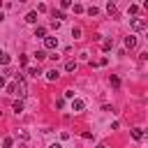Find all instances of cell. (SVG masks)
<instances>
[{
  "mask_svg": "<svg viewBox=\"0 0 148 148\" xmlns=\"http://www.w3.org/2000/svg\"><path fill=\"white\" fill-rule=\"evenodd\" d=\"M97 148H106V146H104V143H100V146H97Z\"/></svg>",
  "mask_w": 148,
  "mask_h": 148,
  "instance_id": "obj_20",
  "label": "cell"
},
{
  "mask_svg": "<svg viewBox=\"0 0 148 148\" xmlns=\"http://www.w3.org/2000/svg\"><path fill=\"white\" fill-rule=\"evenodd\" d=\"M35 58H37V63H42V60L46 58V51H37V53H35Z\"/></svg>",
  "mask_w": 148,
  "mask_h": 148,
  "instance_id": "obj_9",
  "label": "cell"
},
{
  "mask_svg": "<svg viewBox=\"0 0 148 148\" xmlns=\"http://www.w3.org/2000/svg\"><path fill=\"white\" fill-rule=\"evenodd\" d=\"M111 46H114V40H104V44H102V49H104V51H109Z\"/></svg>",
  "mask_w": 148,
  "mask_h": 148,
  "instance_id": "obj_12",
  "label": "cell"
},
{
  "mask_svg": "<svg viewBox=\"0 0 148 148\" xmlns=\"http://www.w3.org/2000/svg\"><path fill=\"white\" fill-rule=\"evenodd\" d=\"M44 46L46 49H56L58 46V37H44Z\"/></svg>",
  "mask_w": 148,
  "mask_h": 148,
  "instance_id": "obj_1",
  "label": "cell"
},
{
  "mask_svg": "<svg viewBox=\"0 0 148 148\" xmlns=\"http://www.w3.org/2000/svg\"><path fill=\"white\" fill-rule=\"evenodd\" d=\"M49 148H60V143H51V146H49Z\"/></svg>",
  "mask_w": 148,
  "mask_h": 148,
  "instance_id": "obj_18",
  "label": "cell"
},
{
  "mask_svg": "<svg viewBox=\"0 0 148 148\" xmlns=\"http://www.w3.org/2000/svg\"><path fill=\"white\" fill-rule=\"evenodd\" d=\"M14 111H16V114H18V111H23V102H21V100L14 102Z\"/></svg>",
  "mask_w": 148,
  "mask_h": 148,
  "instance_id": "obj_14",
  "label": "cell"
},
{
  "mask_svg": "<svg viewBox=\"0 0 148 148\" xmlns=\"http://www.w3.org/2000/svg\"><path fill=\"white\" fill-rule=\"evenodd\" d=\"M0 63L7 65V63H9V56H7V53H0Z\"/></svg>",
  "mask_w": 148,
  "mask_h": 148,
  "instance_id": "obj_15",
  "label": "cell"
},
{
  "mask_svg": "<svg viewBox=\"0 0 148 148\" xmlns=\"http://www.w3.org/2000/svg\"><path fill=\"white\" fill-rule=\"evenodd\" d=\"M111 86L118 88V86H120V79H118V77H111Z\"/></svg>",
  "mask_w": 148,
  "mask_h": 148,
  "instance_id": "obj_17",
  "label": "cell"
},
{
  "mask_svg": "<svg viewBox=\"0 0 148 148\" xmlns=\"http://www.w3.org/2000/svg\"><path fill=\"white\" fill-rule=\"evenodd\" d=\"M28 74H30V77H40L42 69H40V67H30V69H28Z\"/></svg>",
  "mask_w": 148,
  "mask_h": 148,
  "instance_id": "obj_6",
  "label": "cell"
},
{
  "mask_svg": "<svg viewBox=\"0 0 148 148\" xmlns=\"http://www.w3.org/2000/svg\"><path fill=\"white\" fill-rule=\"evenodd\" d=\"M72 109H74V111H83V102H81V100H74Z\"/></svg>",
  "mask_w": 148,
  "mask_h": 148,
  "instance_id": "obj_5",
  "label": "cell"
},
{
  "mask_svg": "<svg viewBox=\"0 0 148 148\" xmlns=\"http://www.w3.org/2000/svg\"><path fill=\"white\" fill-rule=\"evenodd\" d=\"M132 137L139 141V139H143V132H141V130H132Z\"/></svg>",
  "mask_w": 148,
  "mask_h": 148,
  "instance_id": "obj_11",
  "label": "cell"
},
{
  "mask_svg": "<svg viewBox=\"0 0 148 148\" xmlns=\"http://www.w3.org/2000/svg\"><path fill=\"white\" fill-rule=\"evenodd\" d=\"M44 35H46V28H42V26L35 30V37H44Z\"/></svg>",
  "mask_w": 148,
  "mask_h": 148,
  "instance_id": "obj_10",
  "label": "cell"
},
{
  "mask_svg": "<svg viewBox=\"0 0 148 148\" xmlns=\"http://www.w3.org/2000/svg\"><path fill=\"white\" fill-rule=\"evenodd\" d=\"M125 46H127V49H134V46H137V37H132V35L125 37Z\"/></svg>",
  "mask_w": 148,
  "mask_h": 148,
  "instance_id": "obj_2",
  "label": "cell"
},
{
  "mask_svg": "<svg viewBox=\"0 0 148 148\" xmlns=\"http://www.w3.org/2000/svg\"><path fill=\"white\" fill-rule=\"evenodd\" d=\"M72 37H74V40H79V37H81V28H72Z\"/></svg>",
  "mask_w": 148,
  "mask_h": 148,
  "instance_id": "obj_13",
  "label": "cell"
},
{
  "mask_svg": "<svg viewBox=\"0 0 148 148\" xmlns=\"http://www.w3.org/2000/svg\"><path fill=\"white\" fill-rule=\"evenodd\" d=\"M65 69H67V72H74V69H77V63H74V60H67Z\"/></svg>",
  "mask_w": 148,
  "mask_h": 148,
  "instance_id": "obj_8",
  "label": "cell"
},
{
  "mask_svg": "<svg viewBox=\"0 0 148 148\" xmlns=\"http://www.w3.org/2000/svg\"><path fill=\"white\" fill-rule=\"evenodd\" d=\"M132 28H134V30H143V28H146V23H143V21H139V18H132Z\"/></svg>",
  "mask_w": 148,
  "mask_h": 148,
  "instance_id": "obj_4",
  "label": "cell"
},
{
  "mask_svg": "<svg viewBox=\"0 0 148 148\" xmlns=\"http://www.w3.org/2000/svg\"><path fill=\"white\" fill-rule=\"evenodd\" d=\"M12 143H14V141H12V137H7V139L3 141V146H5V148H12Z\"/></svg>",
  "mask_w": 148,
  "mask_h": 148,
  "instance_id": "obj_16",
  "label": "cell"
},
{
  "mask_svg": "<svg viewBox=\"0 0 148 148\" xmlns=\"http://www.w3.org/2000/svg\"><path fill=\"white\" fill-rule=\"evenodd\" d=\"M26 21H28V23H35V21H37V12H30V14L26 16Z\"/></svg>",
  "mask_w": 148,
  "mask_h": 148,
  "instance_id": "obj_7",
  "label": "cell"
},
{
  "mask_svg": "<svg viewBox=\"0 0 148 148\" xmlns=\"http://www.w3.org/2000/svg\"><path fill=\"white\" fill-rule=\"evenodd\" d=\"M3 86H5V79H3V77H0V88H3Z\"/></svg>",
  "mask_w": 148,
  "mask_h": 148,
  "instance_id": "obj_19",
  "label": "cell"
},
{
  "mask_svg": "<svg viewBox=\"0 0 148 148\" xmlns=\"http://www.w3.org/2000/svg\"><path fill=\"white\" fill-rule=\"evenodd\" d=\"M58 77H60L58 69H49V72H46V79H49V81H58Z\"/></svg>",
  "mask_w": 148,
  "mask_h": 148,
  "instance_id": "obj_3",
  "label": "cell"
}]
</instances>
